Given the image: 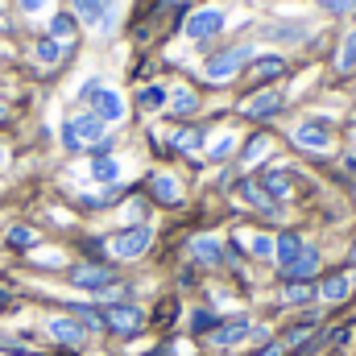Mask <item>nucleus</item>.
Listing matches in <instances>:
<instances>
[{"mask_svg": "<svg viewBox=\"0 0 356 356\" xmlns=\"http://www.w3.org/2000/svg\"><path fill=\"white\" fill-rule=\"evenodd\" d=\"M50 33H54V38H71V33H75V17H67V13L54 17V21H50Z\"/></svg>", "mask_w": 356, "mask_h": 356, "instance_id": "nucleus-25", "label": "nucleus"}, {"mask_svg": "<svg viewBox=\"0 0 356 356\" xmlns=\"http://www.w3.org/2000/svg\"><path fill=\"white\" fill-rule=\"evenodd\" d=\"M232 145H236V137H232V133H224V137L211 145V158H228V154H232Z\"/></svg>", "mask_w": 356, "mask_h": 356, "instance_id": "nucleus-33", "label": "nucleus"}, {"mask_svg": "<svg viewBox=\"0 0 356 356\" xmlns=\"http://www.w3.org/2000/svg\"><path fill=\"white\" fill-rule=\"evenodd\" d=\"M257 356H286V344H266Z\"/></svg>", "mask_w": 356, "mask_h": 356, "instance_id": "nucleus-36", "label": "nucleus"}, {"mask_svg": "<svg viewBox=\"0 0 356 356\" xmlns=\"http://www.w3.org/2000/svg\"><path fill=\"white\" fill-rule=\"evenodd\" d=\"M290 186H294V182H290L286 170H269V175L261 178V191H266L269 199H286V195H290Z\"/></svg>", "mask_w": 356, "mask_h": 356, "instance_id": "nucleus-16", "label": "nucleus"}, {"mask_svg": "<svg viewBox=\"0 0 356 356\" xmlns=\"http://www.w3.org/2000/svg\"><path fill=\"white\" fill-rule=\"evenodd\" d=\"M294 141L302 149H332V129L323 120H311V124H298L294 129Z\"/></svg>", "mask_w": 356, "mask_h": 356, "instance_id": "nucleus-6", "label": "nucleus"}, {"mask_svg": "<svg viewBox=\"0 0 356 356\" xmlns=\"http://www.w3.org/2000/svg\"><path fill=\"white\" fill-rule=\"evenodd\" d=\"M0 120H4V108H0Z\"/></svg>", "mask_w": 356, "mask_h": 356, "instance_id": "nucleus-41", "label": "nucleus"}, {"mask_svg": "<svg viewBox=\"0 0 356 356\" xmlns=\"http://www.w3.org/2000/svg\"><path fill=\"white\" fill-rule=\"evenodd\" d=\"M104 327H112V332H120V336H129V332H137L141 327V307H129V302H112V307H104Z\"/></svg>", "mask_w": 356, "mask_h": 356, "instance_id": "nucleus-4", "label": "nucleus"}, {"mask_svg": "<svg viewBox=\"0 0 356 356\" xmlns=\"http://www.w3.org/2000/svg\"><path fill=\"white\" fill-rule=\"evenodd\" d=\"M75 13L83 25H108V0H75Z\"/></svg>", "mask_w": 356, "mask_h": 356, "instance_id": "nucleus-13", "label": "nucleus"}, {"mask_svg": "<svg viewBox=\"0 0 356 356\" xmlns=\"http://www.w3.org/2000/svg\"><path fill=\"white\" fill-rule=\"evenodd\" d=\"M4 302H8V290H0V307H4Z\"/></svg>", "mask_w": 356, "mask_h": 356, "instance_id": "nucleus-39", "label": "nucleus"}, {"mask_svg": "<svg viewBox=\"0 0 356 356\" xmlns=\"http://www.w3.org/2000/svg\"><path fill=\"white\" fill-rule=\"evenodd\" d=\"M91 108H95V116L108 124V120H120L124 116V99L116 95V91H108V88H99L95 95H91Z\"/></svg>", "mask_w": 356, "mask_h": 356, "instance_id": "nucleus-9", "label": "nucleus"}, {"mask_svg": "<svg viewBox=\"0 0 356 356\" xmlns=\"http://www.w3.org/2000/svg\"><path fill=\"white\" fill-rule=\"evenodd\" d=\"M356 67V33L344 38V50H340V71H353Z\"/></svg>", "mask_w": 356, "mask_h": 356, "instance_id": "nucleus-24", "label": "nucleus"}, {"mask_svg": "<svg viewBox=\"0 0 356 356\" xmlns=\"http://www.w3.org/2000/svg\"><path fill=\"white\" fill-rule=\"evenodd\" d=\"M149 241H154V232H149L145 224H137V228H124L120 236H112V257H120V261H133V257H141V253L149 249Z\"/></svg>", "mask_w": 356, "mask_h": 356, "instance_id": "nucleus-3", "label": "nucleus"}, {"mask_svg": "<svg viewBox=\"0 0 356 356\" xmlns=\"http://www.w3.org/2000/svg\"><path fill=\"white\" fill-rule=\"evenodd\" d=\"M323 298L327 302H344L348 298V277H327L323 282Z\"/></svg>", "mask_w": 356, "mask_h": 356, "instance_id": "nucleus-20", "label": "nucleus"}, {"mask_svg": "<svg viewBox=\"0 0 356 356\" xmlns=\"http://www.w3.org/2000/svg\"><path fill=\"white\" fill-rule=\"evenodd\" d=\"M191 327H216V319H211L207 311H195V319H191Z\"/></svg>", "mask_w": 356, "mask_h": 356, "instance_id": "nucleus-35", "label": "nucleus"}, {"mask_svg": "<svg viewBox=\"0 0 356 356\" xmlns=\"http://www.w3.org/2000/svg\"><path fill=\"white\" fill-rule=\"evenodd\" d=\"M282 71H286V63L273 58V54H266V58L253 63V75H257V79H273V75H282Z\"/></svg>", "mask_w": 356, "mask_h": 356, "instance_id": "nucleus-19", "label": "nucleus"}, {"mask_svg": "<svg viewBox=\"0 0 356 356\" xmlns=\"http://www.w3.org/2000/svg\"><path fill=\"white\" fill-rule=\"evenodd\" d=\"M282 298H286V302H294V307H302V302H311V298H315V290H311L307 282H290Z\"/></svg>", "mask_w": 356, "mask_h": 356, "instance_id": "nucleus-21", "label": "nucleus"}, {"mask_svg": "<svg viewBox=\"0 0 356 356\" xmlns=\"http://www.w3.org/2000/svg\"><path fill=\"white\" fill-rule=\"evenodd\" d=\"M327 13H356V0H319Z\"/></svg>", "mask_w": 356, "mask_h": 356, "instance_id": "nucleus-34", "label": "nucleus"}, {"mask_svg": "<svg viewBox=\"0 0 356 356\" xmlns=\"http://www.w3.org/2000/svg\"><path fill=\"white\" fill-rule=\"evenodd\" d=\"M241 195H245L249 203H257V207H273V199H269V195L261 191V186H257V182H245V186H241Z\"/></svg>", "mask_w": 356, "mask_h": 356, "instance_id": "nucleus-23", "label": "nucleus"}, {"mask_svg": "<svg viewBox=\"0 0 356 356\" xmlns=\"http://www.w3.org/2000/svg\"><path fill=\"white\" fill-rule=\"evenodd\" d=\"M8 245H13V249H29V245H33V232H29V228H13V232H8Z\"/></svg>", "mask_w": 356, "mask_h": 356, "instance_id": "nucleus-31", "label": "nucleus"}, {"mask_svg": "<svg viewBox=\"0 0 356 356\" xmlns=\"http://www.w3.org/2000/svg\"><path fill=\"white\" fill-rule=\"evenodd\" d=\"M277 108H282V95H277V91H261V95H253V99L245 104L249 116H273Z\"/></svg>", "mask_w": 356, "mask_h": 356, "instance_id": "nucleus-15", "label": "nucleus"}, {"mask_svg": "<svg viewBox=\"0 0 356 356\" xmlns=\"http://www.w3.org/2000/svg\"><path fill=\"white\" fill-rule=\"evenodd\" d=\"M249 58H253L249 46H232V50H224V54H216V58L207 63V79H211V83H224V79H232Z\"/></svg>", "mask_w": 356, "mask_h": 356, "instance_id": "nucleus-2", "label": "nucleus"}, {"mask_svg": "<svg viewBox=\"0 0 356 356\" xmlns=\"http://www.w3.org/2000/svg\"><path fill=\"white\" fill-rule=\"evenodd\" d=\"M269 38H286V42L294 38V42H298V38H307V29H302V25H282V29H269Z\"/></svg>", "mask_w": 356, "mask_h": 356, "instance_id": "nucleus-32", "label": "nucleus"}, {"mask_svg": "<svg viewBox=\"0 0 356 356\" xmlns=\"http://www.w3.org/2000/svg\"><path fill=\"white\" fill-rule=\"evenodd\" d=\"M315 266H319V253H315V249L307 245V249L298 253V261H294V266H286V269H282V273H286L290 282H302L307 273H315Z\"/></svg>", "mask_w": 356, "mask_h": 356, "instance_id": "nucleus-14", "label": "nucleus"}, {"mask_svg": "<svg viewBox=\"0 0 356 356\" xmlns=\"http://www.w3.org/2000/svg\"><path fill=\"white\" fill-rule=\"evenodd\" d=\"M21 8H25V13H42V8H46V0H21Z\"/></svg>", "mask_w": 356, "mask_h": 356, "instance_id": "nucleus-37", "label": "nucleus"}, {"mask_svg": "<svg viewBox=\"0 0 356 356\" xmlns=\"http://www.w3.org/2000/svg\"><path fill=\"white\" fill-rule=\"evenodd\" d=\"M245 336H253V332H249L245 319H236V323H224L220 332H211V344H216V348H236Z\"/></svg>", "mask_w": 356, "mask_h": 356, "instance_id": "nucleus-12", "label": "nucleus"}, {"mask_svg": "<svg viewBox=\"0 0 356 356\" xmlns=\"http://www.w3.org/2000/svg\"><path fill=\"white\" fill-rule=\"evenodd\" d=\"M175 145H178V149H186V154H191V149H199V145H203V129H186V133H178Z\"/></svg>", "mask_w": 356, "mask_h": 356, "instance_id": "nucleus-22", "label": "nucleus"}, {"mask_svg": "<svg viewBox=\"0 0 356 356\" xmlns=\"http://www.w3.org/2000/svg\"><path fill=\"white\" fill-rule=\"evenodd\" d=\"M91 178H95V182H116V178H120V162H116V158H95V162H91Z\"/></svg>", "mask_w": 356, "mask_h": 356, "instance_id": "nucleus-18", "label": "nucleus"}, {"mask_svg": "<svg viewBox=\"0 0 356 356\" xmlns=\"http://www.w3.org/2000/svg\"><path fill=\"white\" fill-rule=\"evenodd\" d=\"M141 104H145V108H162V104H166V88H145L141 91Z\"/></svg>", "mask_w": 356, "mask_h": 356, "instance_id": "nucleus-28", "label": "nucleus"}, {"mask_svg": "<svg viewBox=\"0 0 356 356\" xmlns=\"http://www.w3.org/2000/svg\"><path fill=\"white\" fill-rule=\"evenodd\" d=\"M224 29V13L220 8H199L191 21H186V38H195V42H207V38H216Z\"/></svg>", "mask_w": 356, "mask_h": 356, "instance_id": "nucleus-5", "label": "nucleus"}, {"mask_svg": "<svg viewBox=\"0 0 356 356\" xmlns=\"http://www.w3.org/2000/svg\"><path fill=\"white\" fill-rule=\"evenodd\" d=\"M58 54H63L58 42H38V58H42V63H58Z\"/></svg>", "mask_w": 356, "mask_h": 356, "instance_id": "nucleus-30", "label": "nucleus"}, {"mask_svg": "<svg viewBox=\"0 0 356 356\" xmlns=\"http://www.w3.org/2000/svg\"><path fill=\"white\" fill-rule=\"evenodd\" d=\"M0 356H33V353H17V348H8V353H0Z\"/></svg>", "mask_w": 356, "mask_h": 356, "instance_id": "nucleus-38", "label": "nucleus"}, {"mask_svg": "<svg viewBox=\"0 0 356 356\" xmlns=\"http://www.w3.org/2000/svg\"><path fill=\"white\" fill-rule=\"evenodd\" d=\"M99 141H104V120L95 112H83V116L63 124V145L67 149H83V145H99Z\"/></svg>", "mask_w": 356, "mask_h": 356, "instance_id": "nucleus-1", "label": "nucleus"}, {"mask_svg": "<svg viewBox=\"0 0 356 356\" xmlns=\"http://www.w3.org/2000/svg\"><path fill=\"white\" fill-rule=\"evenodd\" d=\"M191 257L199 266H220L224 261V245L216 236H199V241H191Z\"/></svg>", "mask_w": 356, "mask_h": 356, "instance_id": "nucleus-10", "label": "nucleus"}, {"mask_svg": "<svg viewBox=\"0 0 356 356\" xmlns=\"http://www.w3.org/2000/svg\"><path fill=\"white\" fill-rule=\"evenodd\" d=\"M353 261H356V245H353Z\"/></svg>", "mask_w": 356, "mask_h": 356, "instance_id": "nucleus-40", "label": "nucleus"}, {"mask_svg": "<svg viewBox=\"0 0 356 356\" xmlns=\"http://www.w3.org/2000/svg\"><path fill=\"white\" fill-rule=\"evenodd\" d=\"M175 112H178V116L195 112V91H186V88H178V91H175Z\"/></svg>", "mask_w": 356, "mask_h": 356, "instance_id": "nucleus-26", "label": "nucleus"}, {"mask_svg": "<svg viewBox=\"0 0 356 356\" xmlns=\"http://www.w3.org/2000/svg\"><path fill=\"white\" fill-rule=\"evenodd\" d=\"M302 249H307V245H302V241H298L294 232H282V236L273 241V257H277V266H282V269H286V266H294Z\"/></svg>", "mask_w": 356, "mask_h": 356, "instance_id": "nucleus-11", "label": "nucleus"}, {"mask_svg": "<svg viewBox=\"0 0 356 356\" xmlns=\"http://www.w3.org/2000/svg\"><path fill=\"white\" fill-rule=\"evenodd\" d=\"M46 332H50L58 344H67V348H79V344L88 340V327H83L79 319H50Z\"/></svg>", "mask_w": 356, "mask_h": 356, "instance_id": "nucleus-7", "label": "nucleus"}, {"mask_svg": "<svg viewBox=\"0 0 356 356\" xmlns=\"http://www.w3.org/2000/svg\"><path fill=\"white\" fill-rule=\"evenodd\" d=\"M71 282L75 286H88V290H108L112 282H116V273L104 266H75L71 269Z\"/></svg>", "mask_w": 356, "mask_h": 356, "instance_id": "nucleus-8", "label": "nucleus"}, {"mask_svg": "<svg viewBox=\"0 0 356 356\" xmlns=\"http://www.w3.org/2000/svg\"><path fill=\"white\" fill-rule=\"evenodd\" d=\"M266 149H269V137H253V141H249V149H245V162L253 166L257 158H266Z\"/></svg>", "mask_w": 356, "mask_h": 356, "instance_id": "nucleus-27", "label": "nucleus"}, {"mask_svg": "<svg viewBox=\"0 0 356 356\" xmlns=\"http://www.w3.org/2000/svg\"><path fill=\"white\" fill-rule=\"evenodd\" d=\"M249 249H253V253H257V257H273V241H269L266 232H257V236H253V241H249Z\"/></svg>", "mask_w": 356, "mask_h": 356, "instance_id": "nucleus-29", "label": "nucleus"}, {"mask_svg": "<svg viewBox=\"0 0 356 356\" xmlns=\"http://www.w3.org/2000/svg\"><path fill=\"white\" fill-rule=\"evenodd\" d=\"M154 195L162 203H182V186L175 182V175H154Z\"/></svg>", "mask_w": 356, "mask_h": 356, "instance_id": "nucleus-17", "label": "nucleus"}]
</instances>
